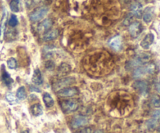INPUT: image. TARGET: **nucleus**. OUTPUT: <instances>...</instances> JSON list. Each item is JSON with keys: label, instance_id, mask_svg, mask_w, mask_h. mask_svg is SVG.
I'll list each match as a JSON object with an SVG mask.
<instances>
[{"label": "nucleus", "instance_id": "obj_25", "mask_svg": "<svg viewBox=\"0 0 160 133\" xmlns=\"http://www.w3.org/2000/svg\"><path fill=\"white\" fill-rule=\"evenodd\" d=\"M6 99L10 104H15L17 103L15 96L12 93H7L6 95Z\"/></svg>", "mask_w": 160, "mask_h": 133}, {"label": "nucleus", "instance_id": "obj_27", "mask_svg": "<svg viewBox=\"0 0 160 133\" xmlns=\"http://www.w3.org/2000/svg\"><path fill=\"white\" fill-rule=\"evenodd\" d=\"M7 65L11 69H14L17 68V61H16V59H13V58H10V59H8Z\"/></svg>", "mask_w": 160, "mask_h": 133}, {"label": "nucleus", "instance_id": "obj_34", "mask_svg": "<svg viewBox=\"0 0 160 133\" xmlns=\"http://www.w3.org/2000/svg\"><path fill=\"white\" fill-rule=\"evenodd\" d=\"M30 90H31V91H35V92H40V90L39 89H38L37 87L36 88H34V87H33V86H31V87H30Z\"/></svg>", "mask_w": 160, "mask_h": 133}, {"label": "nucleus", "instance_id": "obj_13", "mask_svg": "<svg viewBox=\"0 0 160 133\" xmlns=\"http://www.w3.org/2000/svg\"><path fill=\"white\" fill-rule=\"evenodd\" d=\"M71 71V67L67 63H62L58 69V75L59 76H64L68 75Z\"/></svg>", "mask_w": 160, "mask_h": 133}, {"label": "nucleus", "instance_id": "obj_16", "mask_svg": "<svg viewBox=\"0 0 160 133\" xmlns=\"http://www.w3.org/2000/svg\"><path fill=\"white\" fill-rule=\"evenodd\" d=\"M58 36H59V31H58V30H52V31H47L44 34L43 39L45 41H50V40H52L54 39H56Z\"/></svg>", "mask_w": 160, "mask_h": 133}, {"label": "nucleus", "instance_id": "obj_31", "mask_svg": "<svg viewBox=\"0 0 160 133\" xmlns=\"http://www.w3.org/2000/svg\"><path fill=\"white\" fill-rule=\"evenodd\" d=\"M45 67H46L48 69H52L54 68V63H53L52 61H48L45 63Z\"/></svg>", "mask_w": 160, "mask_h": 133}, {"label": "nucleus", "instance_id": "obj_30", "mask_svg": "<svg viewBox=\"0 0 160 133\" xmlns=\"http://www.w3.org/2000/svg\"><path fill=\"white\" fill-rule=\"evenodd\" d=\"M152 118L159 122V121H160V110H156L153 112Z\"/></svg>", "mask_w": 160, "mask_h": 133}, {"label": "nucleus", "instance_id": "obj_14", "mask_svg": "<svg viewBox=\"0 0 160 133\" xmlns=\"http://www.w3.org/2000/svg\"><path fill=\"white\" fill-rule=\"evenodd\" d=\"M32 82L35 85H42L43 83V79H42V75L39 69H36L34 71V74L32 76Z\"/></svg>", "mask_w": 160, "mask_h": 133}, {"label": "nucleus", "instance_id": "obj_5", "mask_svg": "<svg viewBox=\"0 0 160 133\" xmlns=\"http://www.w3.org/2000/svg\"><path fill=\"white\" fill-rule=\"evenodd\" d=\"M88 122V120L86 117L82 116V115H77L72 120L71 126L73 129H78V128L86 126Z\"/></svg>", "mask_w": 160, "mask_h": 133}, {"label": "nucleus", "instance_id": "obj_37", "mask_svg": "<svg viewBox=\"0 0 160 133\" xmlns=\"http://www.w3.org/2000/svg\"><path fill=\"white\" fill-rule=\"evenodd\" d=\"M158 132H159V133H160V127L158 129Z\"/></svg>", "mask_w": 160, "mask_h": 133}, {"label": "nucleus", "instance_id": "obj_7", "mask_svg": "<svg viewBox=\"0 0 160 133\" xmlns=\"http://www.w3.org/2000/svg\"><path fill=\"white\" fill-rule=\"evenodd\" d=\"M79 91L76 87H66L58 91V95L62 97H70L78 94Z\"/></svg>", "mask_w": 160, "mask_h": 133}, {"label": "nucleus", "instance_id": "obj_8", "mask_svg": "<svg viewBox=\"0 0 160 133\" xmlns=\"http://www.w3.org/2000/svg\"><path fill=\"white\" fill-rule=\"evenodd\" d=\"M52 20L51 19H45L39 23V25L38 26V31L40 33L46 32L52 26Z\"/></svg>", "mask_w": 160, "mask_h": 133}, {"label": "nucleus", "instance_id": "obj_15", "mask_svg": "<svg viewBox=\"0 0 160 133\" xmlns=\"http://www.w3.org/2000/svg\"><path fill=\"white\" fill-rule=\"evenodd\" d=\"M6 19H7V12L6 9H4L2 14V17L1 20V24H0V41H2L3 36H4L5 29H6Z\"/></svg>", "mask_w": 160, "mask_h": 133}, {"label": "nucleus", "instance_id": "obj_28", "mask_svg": "<svg viewBox=\"0 0 160 133\" xmlns=\"http://www.w3.org/2000/svg\"><path fill=\"white\" fill-rule=\"evenodd\" d=\"M17 23H18V20H17V17H16L15 15H11L10 18H9V25L10 26H16L17 25Z\"/></svg>", "mask_w": 160, "mask_h": 133}, {"label": "nucleus", "instance_id": "obj_24", "mask_svg": "<svg viewBox=\"0 0 160 133\" xmlns=\"http://www.w3.org/2000/svg\"><path fill=\"white\" fill-rule=\"evenodd\" d=\"M157 121H156V120L153 119V118H151V119H149L147 121V128H148V130L153 131L154 129H156V127H157Z\"/></svg>", "mask_w": 160, "mask_h": 133}, {"label": "nucleus", "instance_id": "obj_1", "mask_svg": "<svg viewBox=\"0 0 160 133\" xmlns=\"http://www.w3.org/2000/svg\"><path fill=\"white\" fill-rule=\"evenodd\" d=\"M48 12V8L46 6H41V7L37 8L30 14V20L32 22L39 21L47 15Z\"/></svg>", "mask_w": 160, "mask_h": 133}, {"label": "nucleus", "instance_id": "obj_11", "mask_svg": "<svg viewBox=\"0 0 160 133\" xmlns=\"http://www.w3.org/2000/svg\"><path fill=\"white\" fill-rule=\"evenodd\" d=\"M154 41V35L152 33L147 34L141 42V46L144 49H148Z\"/></svg>", "mask_w": 160, "mask_h": 133}, {"label": "nucleus", "instance_id": "obj_6", "mask_svg": "<svg viewBox=\"0 0 160 133\" xmlns=\"http://www.w3.org/2000/svg\"><path fill=\"white\" fill-rule=\"evenodd\" d=\"M133 88L137 90L141 94L145 95L148 91V87L146 82L142 80H138L133 83Z\"/></svg>", "mask_w": 160, "mask_h": 133}, {"label": "nucleus", "instance_id": "obj_4", "mask_svg": "<svg viewBox=\"0 0 160 133\" xmlns=\"http://www.w3.org/2000/svg\"><path fill=\"white\" fill-rule=\"evenodd\" d=\"M75 79L72 77H67L63 78V79H60V80L58 81L56 84L54 85V90L56 91H59V90H62L64 87H67V86H70L71 84H73L74 83Z\"/></svg>", "mask_w": 160, "mask_h": 133}, {"label": "nucleus", "instance_id": "obj_33", "mask_svg": "<svg viewBox=\"0 0 160 133\" xmlns=\"http://www.w3.org/2000/svg\"><path fill=\"white\" fill-rule=\"evenodd\" d=\"M155 88H156V91L160 93V83H156V85H155Z\"/></svg>", "mask_w": 160, "mask_h": 133}, {"label": "nucleus", "instance_id": "obj_17", "mask_svg": "<svg viewBox=\"0 0 160 133\" xmlns=\"http://www.w3.org/2000/svg\"><path fill=\"white\" fill-rule=\"evenodd\" d=\"M31 112L34 116H40L43 113V109L40 104H35L31 107Z\"/></svg>", "mask_w": 160, "mask_h": 133}, {"label": "nucleus", "instance_id": "obj_23", "mask_svg": "<svg viewBox=\"0 0 160 133\" xmlns=\"http://www.w3.org/2000/svg\"><path fill=\"white\" fill-rule=\"evenodd\" d=\"M19 4H20V0H11L9 3V7L11 10L13 12H19Z\"/></svg>", "mask_w": 160, "mask_h": 133}, {"label": "nucleus", "instance_id": "obj_22", "mask_svg": "<svg viewBox=\"0 0 160 133\" xmlns=\"http://www.w3.org/2000/svg\"><path fill=\"white\" fill-rule=\"evenodd\" d=\"M17 97L18 98V100H24L27 97V93L25 88L23 87H20V88L17 90Z\"/></svg>", "mask_w": 160, "mask_h": 133}, {"label": "nucleus", "instance_id": "obj_2", "mask_svg": "<svg viewBox=\"0 0 160 133\" xmlns=\"http://www.w3.org/2000/svg\"><path fill=\"white\" fill-rule=\"evenodd\" d=\"M79 104L76 100H67L61 103V107L65 113H70L78 110Z\"/></svg>", "mask_w": 160, "mask_h": 133}, {"label": "nucleus", "instance_id": "obj_36", "mask_svg": "<svg viewBox=\"0 0 160 133\" xmlns=\"http://www.w3.org/2000/svg\"><path fill=\"white\" fill-rule=\"evenodd\" d=\"M21 133H30V132H28V130H25V131H23V132H22Z\"/></svg>", "mask_w": 160, "mask_h": 133}, {"label": "nucleus", "instance_id": "obj_3", "mask_svg": "<svg viewBox=\"0 0 160 133\" xmlns=\"http://www.w3.org/2000/svg\"><path fill=\"white\" fill-rule=\"evenodd\" d=\"M143 31L142 23L138 21H135L131 23L129 26V33L133 37H138Z\"/></svg>", "mask_w": 160, "mask_h": 133}, {"label": "nucleus", "instance_id": "obj_29", "mask_svg": "<svg viewBox=\"0 0 160 133\" xmlns=\"http://www.w3.org/2000/svg\"><path fill=\"white\" fill-rule=\"evenodd\" d=\"M152 104L156 108H160V97L159 96H154L152 99Z\"/></svg>", "mask_w": 160, "mask_h": 133}, {"label": "nucleus", "instance_id": "obj_21", "mask_svg": "<svg viewBox=\"0 0 160 133\" xmlns=\"http://www.w3.org/2000/svg\"><path fill=\"white\" fill-rule=\"evenodd\" d=\"M2 77L3 82H4V83L6 84L7 87H9V86L12 83V82H13L12 79L10 77L9 73L5 70L4 68L2 69Z\"/></svg>", "mask_w": 160, "mask_h": 133}, {"label": "nucleus", "instance_id": "obj_20", "mask_svg": "<svg viewBox=\"0 0 160 133\" xmlns=\"http://www.w3.org/2000/svg\"><path fill=\"white\" fill-rule=\"evenodd\" d=\"M43 101L47 107H52L54 105V101L51 95L48 93H45L43 95Z\"/></svg>", "mask_w": 160, "mask_h": 133}, {"label": "nucleus", "instance_id": "obj_12", "mask_svg": "<svg viewBox=\"0 0 160 133\" xmlns=\"http://www.w3.org/2000/svg\"><path fill=\"white\" fill-rule=\"evenodd\" d=\"M142 16H143V20L145 23H150L152 20L153 16H154V9H153V7H147L144 10Z\"/></svg>", "mask_w": 160, "mask_h": 133}, {"label": "nucleus", "instance_id": "obj_9", "mask_svg": "<svg viewBox=\"0 0 160 133\" xmlns=\"http://www.w3.org/2000/svg\"><path fill=\"white\" fill-rule=\"evenodd\" d=\"M131 14L133 17H137V18H141L142 17V5L139 2H134V4L131 5Z\"/></svg>", "mask_w": 160, "mask_h": 133}, {"label": "nucleus", "instance_id": "obj_35", "mask_svg": "<svg viewBox=\"0 0 160 133\" xmlns=\"http://www.w3.org/2000/svg\"><path fill=\"white\" fill-rule=\"evenodd\" d=\"M94 133H103V132L102 130H97V131H95Z\"/></svg>", "mask_w": 160, "mask_h": 133}, {"label": "nucleus", "instance_id": "obj_10", "mask_svg": "<svg viewBox=\"0 0 160 133\" xmlns=\"http://www.w3.org/2000/svg\"><path fill=\"white\" fill-rule=\"evenodd\" d=\"M109 45L115 51H119L121 48L122 39L120 36H115L109 40Z\"/></svg>", "mask_w": 160, "mask_h": 133}, {"label": "nucleus", "instance_id": "obj_19", "mask_svg": "<svg viewBox=\"0 0 160 133\" xmlns=\"http://www.w3.org/2000/svg\"><path fill=\"white\" fill-rule=\"evenodd\" d=\"M136 58H137L138 60L140 62V63L142 64V65H143V64L149 62L150 59H151V55H150L149 54H148V53L142 52L140 53Z\"/></svg>", "mask_w": 160, "mask_h": 133}, {"label": "nucleus", "instance_id": "obj_32", "mask_svg": "<svg viewBox=\"0 0 160 133\" xmlns=\"http://www.w3.org/2000/svg\"><path fill=\"white\" fill-rule=\"evenodd\" d=\"M78 133H92V129L91 128H85V129H82V130L80 131Z\"/></svg>", "mask_w": 160, "mask_h": 133}, {"label": "nucleus", "instance_id": "obj_18", "mask_svg": "<svg viewBox=\"0 0 160 133\" xmlns=\"http://www.w3.org/2000/svg\"><path fill=\"white\" fill-rule=\"evenodd\" d=\"M145 74H147V71L145 66L144 65V66H139L136 68L133 73V76L134 78H140Z\"/></svg>", "mask_w": 160, "mask_h": 133}, {"label": "nucleus", "instance_id": "obj_26", "mask_svg": "<svg viewBox=\"0 0 160 133\" xmlns=\"http://www.w3.org/2000/svg\"><path fill=\"white\" fill-rule=\"evenodd\" d=\"M145 69H146L147 74H153V73L156 72V66L155 64L149 63V64H148V65H145Z\"/></svg>", "mask_w": 160, "mask_h": 133}]
</instances>
